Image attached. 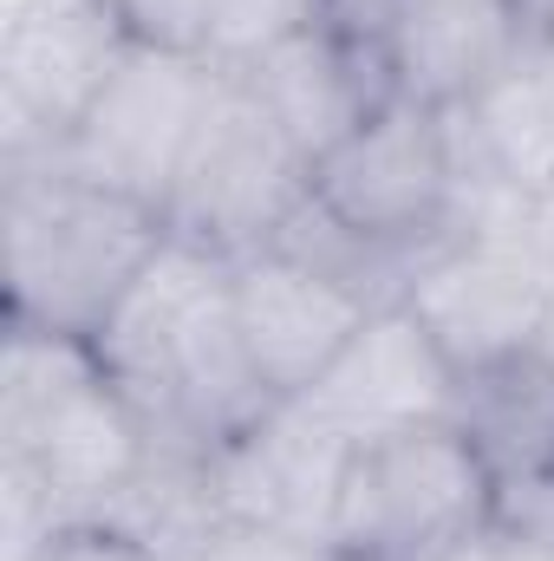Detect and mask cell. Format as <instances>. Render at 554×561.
<instances>
[{"label":"cell","mask_w":554,"mask_h":561,"mask_svg":"<svg viewBox=\"0 0 554 561\" xmlns=\"http://www.w3.org/2000/svg\"><path fill=\"white\" fill-rule=\"evenodd\" d=\"M522 46L529 39L516 0H392L385 20V59L399 92L437 112L476 99Z\"/></svg>","instance_id":"5bb4252c"},{"label":"cell","mask_w":554,"mask_h":561,"mask_svg":"<svg viewBox=\"0 0 554 561\" xmlns=\"http://www.w3.org/2000/svg\"><path fill=\"white\" fill-rule=\"evenodd\" d=\"M353 444L320 424L300 399H280L268 419H255L235 444L216 450V483L229 523H255L293 542L333 549V516L346 490Z\"/></svg>","instance_id":"30bf717a"},{"label":"cell","mask_w":554,"mask_h":561,"mask_svg":"<svg viewBox=\"0 0 554 561\" xmlns=\"http://www.w3.org/2000/svg\"><path fill=\"white\" fill-rule=\"evenodd\" d=\"M443 561H529V556L516 549V536H509L503 523H489L483 536H470L463 549H450V556H443Z\"/></svg>","instance_id":"7402d4cb"},{"label":"cell","mask_w":554,"mask_h":561,"mask_svg":"<svg viewBox=\"0 0 554 561\" xmlns=\"http://www.w3.org/2000/svg\"><path fill=\"white\" fill-rule=\"evenodd\" d=\"M496 483L457 424H417L359 444L346 463L333 556L339 561H443L496 523Z\"/></svg>","instance_id":"277c9868"},{"label":"cell","mask_w":554,"mask_h":561,"mask_svg":"<svg viewBox=\"0 0 554 561\" xmlns=\"http://www.w3.org/2000/svg\"><path fill=\"white\" fill-rule=\"evenodd\" d=\"M542 353L554 359V307H549V327H542Z\"/></svg>","instance_id":"cb8c5ba5"},{"label":"cell","mask_w":554,"mask_h":561,"mask_svg":"<svg viewBox=\"0 0 554 561\" xmlns=\"http://www.w3.org/2000/svg\"><path fill=\"white\" fill-rule=\"evenodd\" d=\"M457 379L463 373L424 333V320H417L405 300H392L300 392V405L320 424H333L359 450V444L399 437V431H417V424H450V412H457Z\"/></svg>","instance_id":"9c48e42d"},{"label":"cell","mask_w":554,"mask_h":561,"mask_svg":"<svg viewBox=\"0 0 554 561\" xmlns=\"http://www.w3.org/2000/svg\"><path fill=\"white\" fill-rule=\"evenodd\" d=\"M450 424L470 437L476 463L489 470L496 503L554 483V359L535 346L496 366H470L457 379Z\"/></svg>","instance_id":"9a60e30c"},{"label":"cell","mask_w":554,"mask_h":561,"mask_svg":"<svg viewBox=\"0 0 554 561\" xmlns=\"http://www.w3.org/2000/svg\"><path fill=\"white\" fill-rule=\"evenodd\" d=\"M313 20V0H216V66H249L255 53H268L275 39L300 33Z\"/></svg>","instance_id":"e0dca14e"},{"label":"cell","mask_w":554,"mask_h":561,"mask_svg":"<svg viewBox=\"0 0 554 561\" xmlns=\"http://www.w3.org/2000/svg\"><path fill=\"white\" fill-rule=\"evenodd\" d=\"M229 307H235L242 346L275 399H300L353 346V333L379 313L353 287L300 268L280 249H255L229 268Z\"/></svg>","instance_id":"8fae6325"},{"label":"cell","mask_w":554,"mask_h":561,"mask_svg":"<svg viewBox=\"0 0 554 561\" xmlns=\"http://www.w3.org/2000/svg\"><path fill=\"white\" fill-rule=\"evenodd\" d=\"M99 523L118 529V536H131L157 561H189L229 523L222 483H216V450L150 431V450H143L138 477L105 503Z\"/></svg>","instance_id":"2e32d148"},{"label":"cell","mask_w":554,"mask_h":561,"mask_svg":"<svg viewBox=\"0 0 554 561\" xmlns=\"http://www.w3.org/2000/svg\"><path fill=\"white\" fill-rule=\"evenodd\" d=\"M405 307L450 353L457 373L535 353L554 307V242L542 222L450 236L412 275Z\"/></svg>","instance_id":"8992f818"},{"label":"cell","mask_w":554,"mask_h":561,"mask_svg":"<svg viewBox=\"0 0 554 561\" xmlns=\"http://www.w3.org/2000/svg\"><path fill=\"white\" fill-rule=\"evenodd\" d=\"M131 46H157V53H189L209 59L216 46V0H112Z\"/></svg>","instance_id":"ac0fdd59"},{"label":"cell","mask_w":554,"mask_h":561,"mask_svg":"<svg viewBox=\"0 0 554 561\" xmlns=\"http://www.w3.org/2000/svg\"><path fill=\"white\" fill-rule=\"evenodd\" d=\"M13 561H157V556L138 549L131 536L105 529V523H66V529H46L39 542H26Z\"/></svg>","instance_id":"d6986e66"},{"label":"cell","mask_w":554,"mask_h":561,"mask_svg":"<svg viewBox=\"0 0 554 561\" xmlns=\"http://www.w3.org/2000/svg\"><path fill=\"white\" fill-rule=\"evenodd\" d=\"M313 203L333 209L346 229L430 255L450 242L457 209V144L450 112L424 99H385L346 144L313 163Z\"/></svg>","instance_id":"5b68a950"},{"label":"cell","mask_w":554,"mask_h":561,"mask_svg":"<svg viewBox=\"0 0 554 561\" xmlns=\"http://www.w3.org/2000/svg\"><path fill=\"white\" fill-rule=\"evenodd\" d=\"M163 216L118 190L72 176L59 157H0V249L7 320L99 340L125 287L163 249Z\"/></svg>","instance_id":"7a4b0ae2"},{"label":"cell","mask_w":554,"mask_h":561,"mask_svg":"<svg viewBox=\"0 0 554 561\" xmlns=\"http://www.w3.org/2000/svg\"><path fill=\"white\" fill-rule=\"evenodd\" d=\"M313 196L307 150L275 125L235 66L216 72L203 125L183 150V170L163 196V229L176 242L216 249L229 262L275 242V229Z\"/></svg>","instance_id":"3957f363"},{"label":"cell","mask_w":554,"mask_h":561,"mask_svg":"<svg viewBox=\"0 0 554 561\" xmlns=\"http://www.w3.org/2000/svg\"><path fill=\"white\" fill-rule=\"evenodd\" d=\"M496 523L516 536V549H522L529 561H554V483L522 490V496H503Z\"/></svg>","instance_id":"44dd1931"},{"label":"cell","mask_w":554,"mask_h":561,"mask_svg":"<svg viewBox=\"0 0 554 561\" xmlns=\"http://www.w3.org/2000/svg\"><path fill=\"white\" fill-rule=\"evenodd\" d=\"M249 79V92L275 112V125L307 150V163H320L333 144H346L385 99H399L392 59L379 46H359L333 26H300L275 39L268 53H255L249 66H235Z\"/></svg>","instance_id":"7c38bea8"},{"label":"cell","mask_w":554,"mask_h":561,"mask_svg":"<svg viewBox=\"0 0 554 561\" xmlns=\"http://www.w3.org/2000/svg\"><path fill=\"white\" fill-rule=\"evenodd\" d=\"M457 183H503L522 203H554V53L522 46L476 99L450 105Z\"/></svg>","instance_id":"4fadbf2b"},{"label":"cell","mask_w":554,"mask_h":561,"mask_svg":"<svg viewBox=\"0 0 554 561\" xmlns=\"http://www.w3.org/2000/svg\"><path fill=\"white\" fill-rule=\"evenodd\" d=\"M216 72H222L216 59L131 46L118 59V72L105 79V92L92 99V112L72 125V138L46 157H59L72 176L118 190L163 216V196H170L183 150L203 125V105L216 92Z\"/></svg>","instance_id":"52a82bcc"},{"label":"cell","mask_w":554,"mask_h":561,"mask_svg":"<svg viewBox=\"0 0 554 561\" xmlns=\"http://www.w3.org/2000/svg\"><path fill=\"white\" fill-rule=\"evenodd\" d=\"M150 424L92 340L7 320L0 353V477L13 556L66 523H99L138 477Z\"/></svg>","instance_id":"6da1fadb"},{"label":"cell","mask_w":554,"mask_h":561,"mask_svg":"<svg viewBox=\"0 0 554 561\" xmlns=\"http://www.w3.org/2000/svg\"><path fill=\"white\" fill-rule=\"evenodd\" d=\"M189 561H339L333 549H313V542H293L275 529H255V523H222Z\"/></svg>","instance_id":"ffe728a7"},{"label":"cell","mask_w":554,"mask_h":561,"mask_svg":"<svg viewBox=\"0 0 554 561\" xmlns=\"http://www.w3.org/2000/svg\"><path fill=\"white\" fill-rule=\"evenodd\" d=\"M516 13H522V39L554 53V0H516Z\"/></svg>","instance_id":"603a6c76"},{"label":"cell","mask_w":554,"mask_h":561,"mask_svg":"<svg viewBox=\"0 0 554 561\" xmlns=\"http://www.w3.org/2000/svg\"><path fill=\"white\" fill-rule=\"evenodd\" d=\"M125 53L131 33L112 0H13L7 46H0L7 157L59 150Z\"/></svg>","instance_id":"ba28073f"}]
</instances>
